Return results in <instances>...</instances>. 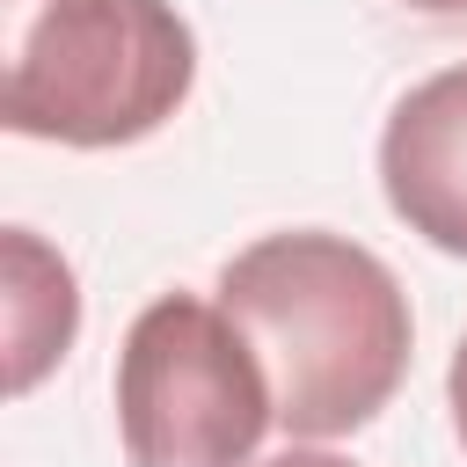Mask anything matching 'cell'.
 Instances as JSON below:
<instances>
[{"label":"cell","mask_w":467,"mask_h":467,"mask_svg":"<svg viewBox=\"0 0 467 467\" xmlns=\"http://www.w3.org/2000/svg\"><path fill=\"white\" fill-rule=\"evenodd\" d=\"M219 306L263 358L277 431L299 445L365 431L409 372V292L350 234L292 226L248 241L219 270Z\"/></svg>","instance_id":"6da1fadb"},{"label":"cell","mask_w":467,"mask_h":467,"mask_svg":"<svg viewBox=\"0 0 467 467\" xmlns=\"http://www.w3.org/2000/svg\"><path fill=\"white\" fill-rule=\"evenodd\" d=\"M0 117L51 146H131L197 80V36L168 0H0Z\"/></svg>","instance_id":"7a4b0ae2"},{"label":"cell","mask_w":467,"mask_h":467,"mask_svg":"<svg viewBox=\"0 0 467 467\" xmlns=\"http://www.w3.org/2000/svg\"><path fill=\"white\" fill-rule=\"evenodd\" d=\"M270 423V372L219 299L161 292L124 328L117 438L131 467H255Z\"/></svg>","instance_id":"3957f363"},{"label":"cell","mask_w":467,"mask_h":467,"mask_svg":"<svg viewBox=\"0 0 467 467\" xmlns=\"http://www.w3.org/2000/svg\"><path fill=\"white\" fill-rule=\"evenodd\" d=\"M379 190L409 234L467 255V66L416 80L379 131Z\"/></svg>","instance_id":"277c9868"},{"label":"cell","mask_w":467,"mask_h":467,"mask_svg":"<svg viewBox=\"0 0 467 467\" xmlns=\"http://www.w3.org/2000/svg\"><path fill=\"white\" fill-rule=\"evenodd\" d=\"M80 328V292L58 248H44L29 226H7V387L29 394Z\"/></svg>","instance_id":"5b68a950"},{"label":"cell","mask_w":467,"mask_h":467,"mask_svg":"<svg viewBox=\"0 0 467 467\" xmlns=\"http://www.w3.org/2000/svg\"><path fill=\"white\" fill-rule=\"evenodd\" d=\"M445 409H452V438H460V452H467V336H460L452 372H445Z\"/></svg>","instance_id":"8992f818"},{"label":"cell","mask_w":467,"mask_h":467,"mask_svg":"<svg viewBox=\"0 0 467 467\" xmlns=\"http://www.w3.org/2000/svg\"><path fill=\"white\" fill-rule=\"evenodd\" d=\"M255 467H350V460H336V452H321V445H285V452H270V460H255Z\"/></svg>","instance_id":"52a82bcc"},{"label":"cell","mask_w":467,"mask_h":467,"mask_svg":"<svg viewBox=\"0 0 467 467\" xmlns=\"http://www.w3.org/2000/svg\"><path fill=\"white\" fill-rule=\"evenodd\" d=\"M401 7H416V15H467V0H401Z\"/></svg>","instance_id":"ba28073f"}]
</instances>
